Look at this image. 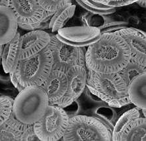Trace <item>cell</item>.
I'll return each mask as SVG.
<instances>
[{
  "label": "cell",
  "instance_id": "cell-1",
  "mask_svg": "<svg viewBox=\"0 0 146 141\" xmlns=\"http://www.w3.org/2000/svg\"><path fill=\"white\" fill-rule=\"evenodd\" d=\"M86 66L100 73H115L122 70L130 60L129 47L115 33H104L98 41L88 46Z\"/></svg>",
  "mask_w": 146,
  "mask_h": 141
},
{
  "label": "cell",
  "instance_id": "cell-2",
  "mask_svg": "<svg viewBox=\"0 0 146 141\" xmlns=\"http://www.w3.org/2000/svg\"><path fill=\"white\" fill-rule=\"evenodd\" d=\"M86 87L94 95L112 107L118 108L130 104L128 85L118 72L100 73L87 68Z\"/></svg>",
  "mask_w": 146,
  "mask_h": 141
},
{
  "label": "cell",
  "instance_id": "cell-3",
  "mask_svg": "<svg viewBox=\"0 0 146 141\" xmlns=\"http://www.w3.org/2000/svg\"><path fill=\"white\" fill-rule=\"evenodd\" d=\"M49 104L48 95L42 87H27L14 99L13 113L21 122L34 124L43 116Z\"/></svg>",
  "mask_w": 146,
  "mask_h": 141
},
{
  "label": "cell",
  "instance_id": "cell-4",
  "mask_svg": "<svg viewBox=\"0 0 146 141\" xmlns=\"http://www.w3.org/2000/svg\"><path fill=\"white\" fill-rule=\"evenodd\" d=\"M52 67L51 52L46 47L35 56L21 59L15 73L24 87L40 86L48 78Z\"/></svg>",
  "mask_w": 146,
  "mask_h": 141
},
{
  "label": "cell",
  "instance_id": "cell-5",
  "mask_svg": "<svg viewBox=\"0 0 146 141\" xmlns=\"http://www.w3.org/2000/svg\"><path fill=\"white\" fill-rule=\"evenodd\" d=\"M63 141H111L112 134L95 117L78 114L70 117Z\"/></svg>",
  "mask_w": 146,
  "mask_h": 141
},
{
  "label": "cell",
  "instance_id": "cell-6",
  "mask_svg": "<svg viewBox=\"0 0 146 141\" xmlns=\"http://www.w3.org/2000/svg\"><path fill=\"white\" fill-rule=\"evenodd\" d=\"M69 117L63 108L49 104L44 114L34 123V132L40 141L61 139L67 128Z\"/></svg>",
  "mask_w": 146,
  "mask_h": 141
},
{
  "label": "cell",
  "instance_id": "cell-7",
  "mask_svg": "<svg viewBox=\"0 0 146 141\" xmlns=\"http://www.w3.org/2000/svg\"><path fill=\"white\" fill-rule=\"evenodd\" d=\"M50 42L47 47L51 51L53 58L52 70L66 72L76 65L86 66V49L69 45L58 39L55 34H50Z\"/></svg>",
  "mask_w": 146,
  "mask_h": 141
},
{
  "label": "cell",
  "instance_id": "cell-8",
  "mask_svg": "<svg viewBox=\"0 0 146 141\" xmlns=\"http://www.w3.org/2000/svg\"><path fill=\"white\" fill-rule=\"evenodd\" d=\"M55 35L60 41L69 45L86 47L98 41L102 33L98 28L82 25L62 28Z\"/></svg>",
  "mask_w": 146,
  "mask_h": 141
},
{
  "label": "cell",
  "instance_id": "cell-9",
  "mask_svg": "<svg viewBox=\"0 0 146 141\" xmlns=\"http://www.w3.org/2000/svg\"><path fill=\"white\" fill-rule=\"evenodd\" d=\"M67 76V89L63 97L55 104L65 108L77 100L82 94L87 83V68L76 65L66 72Z\"/></svg>",
  "mask_w": 146,
  "mask_h": 141
},
{
  "label": "cell",
  "instance_id": "cell-10",
  "mask_svg": "<svg viewBox=\"0 0 146 141\" xmlns=\"http://www.w3.org/2000/svg\"><path fill=\"white\" fill-rule=\"evenodd\" d=\"M40 140L34 132V124L21 122L11 113L10 117L0 126V141Z\"/></svg>",
  "mask_w": 146,
  "mask_h": 141
},
{
  "label": "cell",
  "instance_id": "cell-11",
  "mask_svg": "<svg viewBox=\"0 0 146 141\" xmlns=\"http://www.w3.org/2000/svg\"><path fill=\"white\" fill-rule=\"evenodd\" d=\"M114 33L121 36L129 47L130 61L146 67V34L145 32L136 28L127 27Z\"/></svg>",
  "mask_w": 146,
  "mask_h": 141
},
{
  "label": "cell",
  "instance_id": "cell-12",
  "mask_svg": "<svg viewBox=\"0 0 146 141\" xmlns=\"http://www.w3.org/2000/svg\"><path fill=\"white\" fill-rule=\"evenodd\" d=\"M10 8L15 14L19 24L23 25L40 22L46 11L38 0H11Z\"/></svg>",
  "mask_w": 146,
  "mask_h": 141
},
{
  "label": "cell",
  "instance_id": "cell-13",
  "mask_svg": "<svg viewBox=\"0 0 146 141\" xmlns=\"http://www.w3.org/2000/svg\"><path fill=\"white\" fill-rule=\"evenodd\" d=\"M50 39V34L44 30L29 31L21 36V59L35 56L47 47Z\"/></svg>",
  "mask_w": 146,
  "mask_h": 141
},
{
  "label": "cell",
  "instance_id": "cell-14",
  "mask_svg": "<svg viewBox=\"0 0 146 141\" xmlns=\"http://www.w3.org/2000/svg\"><path fill=\"white\" fill-rule=\"evenodd\" d=\"M48 95L50 105H55L65 95L67 89V76L65 72L51 70L48 78L40 85Z\"/></svg>",
  "mask_w": 146,
  "mask_h": 141
},
{
  "label": "cell",
  "instance_id": "cell-15",
  "mask_svg": "<svg viewBox=\"0 0 146 141\" xmlns=\"http://www.w3.org/2000/svg\"><path fill=\"white\" fill-rule=\"evenodd\" d=\"M21 34L17 32L11 41L3 45L1 53V65L6 74L15 72L21 60Z\"/></svg>",
  "mask_w": 146,
  "mask_h": 141
},
{
  "label": "cell",
  "instance_id": "cell-16",
  "mask_svg": "<svg viewBox=\"0 0 146 141\" xmlns=\"http://www.w3.org/2000/svg\"><path fill=\"white\" fill-rule=\"evenodd\" d=\"M19 23L10 7L0 5V45H4L15 38Z\"/></svg>",
  "mask_w": 146,
  "mask_h": 141
},
{
  "label": "cell",
  "instance_id": "cell-17",
  "mask_svg": "<svg viewBox=\"0 0 146 141\" xmlns=\"http://www.w3.org/2000/svg\"><path fill=\"white\" fill-rule=\"evenodd\" d=\"M128 97L136 107L146 109V73L134 78L128 85Z\"/></svg>",
  "mask_w": 146,
  "mask_h": 141
},
{
  "label": "cell",
  "instance_id": "cell-18",
  "mask_svg": "<svg viewBox=\"0 0 146 141\" xmlns=\"http://www.w3.org/2000/svg\"><path fill=\"white\" fill-rule=\"evenodd\" d=\"M88 116L98 119L106 126L111 134L113 133L114 126L119 118L115 108L108 105L106 102L99 104L92 108Z\"/></svg>",
  "mask_w": 146,
  "mask_h": 141
},
{
  "label": "cell",
  "instance_id": "cell-19",
  "mask_svg": "<svg viewBox=\"0 0 146 141\" xmlns=\"http://www.w3.org/2000/svg\"><path fill=\"white\" fill-rule=\"evenodd\" d=\"M146 119L144 117L131 121L122 131L119 141H145Z\"/></svg>",
  "mask_w": 146,
  "mask_h": 141
},
{
  "label": "cell",
  "instance_id": "cell-20",
  "mask_svg": "<svg viewBox=\"0 0 146 141\" xmlns=\"http://www.w3.org/2000/svg\"><path fill=\"white\" fill-rule=\"evenodd\" d=\"M76 8V5L70 2L54 13L49 23V29L51 30V33L56 34L59 29L65 27L74 16Z\"/></svg>",
  "mask_w": 146,
  "mask_h": 141
},
{
  "label": "cell",
  "instance_id": "cell-21",
  "mask_svg": "<svg viewBox=\"0 0 146 141\" xmlns=\"http://www.w3.org/2000/svg\"><path fill=\"white\" fill-rule=\"evenodd\" d=\"M139 117H143L141 113V109L136 106L126 111L123 114H122L121 116L118 118L117 122L114 126L112 133V140L114 141H119L120 134L124 128L129 124L131 121L139 118Z\"/></svg>",
  "mask_w": 146,
  "mask_h": 141
},
{
  "label": "cell",
  "instance_id": "cell-22",
  "mask_svg": "<svg viewBox=\"0 0 146 141\" xmlns=\"http://www.w3.org/2000/svg\"><path fill=\"white\" fill-rule=\"evenodd\" d=\"M111 18L106 14H100L86 12L81 16V22L83 26L98 28L100 31L105 29Z\"/></svg>",
  "mask_w": 146,
  "mask_h": 141
},
{
  "label": "cell",
  "instance_id": "cell-23",
  "mask_svg": "<svg viewBox=\"0 0 146 141\" xmlns=\"http://www.w3.org/2000/svg\"><path fill=\"white\" fill-rule=\"evenodd\" d=\"M127 85L137 76L146 73V67L130 61L122 70L118 72Z\"/></svg>",
  "mask_w": 146,
  "mask_h": 141
},
{
  "label": "cell",
  "instance_id": "cell-24",
  "mask_svg": "<svg viewBox=\"0 0 146 141\" xmlns=\"http://www.w3.org/2000/svg\"><path fill=\"white\" fill-rule=\"evenodd\" d=\"M78 5L87 11L95 14L109 15L117 11V8L111 7L104 3H97L93 0H75Z\"/></svg>",
  "mask_w": 146,
  "mask_h": 141
},
{
  "label": "cell",
  "instance_id": "cell-25",
  "mask_svg": "<svg viewBox=\"0 0 146 141\" xmlns=\"http://www.w3.org/2000/svg\"><path fill=\"white\" fill-rule=\"evenodd\" d=\"M13 100L14 99L8 96H0V126L11 114Z\"/></svg>",
  "mask_w": 146,
  "mask_h": 141
},
{
  "label": "cell",
  "instance_id": "cell-26",
  "mask_svg": "<svg viewBox=\"0 0 146 141\" xmlns=\"http://www.w3.org/2000/svg\"><path fill=\"white\" fill-rule=\"evenodd\" d=\"M38 3L45 11L55 12L59 9L70 3L71 0H38Z\"/></svg>",
  "mask_w": 146,
  "mask_h": 141
},
{
  "label": "cell",
  "instance_id": "cell-27",
  "mask_svg": "<svg viewBox=\"0 0 146 141\" xmlns=\"http://www.w3.org/2000/svg\"><path fill=\"white\" fill-rule=\"evenodd\" d=\"M138 0H105L104 4L111 7H120L123 6L129 5L134 3Z\"/></svg>",
  "mask_w": 146,
  "mask_h": 141
},
{
  "label": "cell",
  "instance_id": "cell-28",
  "mask_svg": "<svg viewBox=\"0 0 146 141\" xmlns=\"http://www.w3.org/2000/svg\"><path fill=\"white\" fill-rule=\"evenodd\" d=\"M9 74V78H10L11 82V83H13V85H14V87H15L17 90H18L19 92H21L23 89L25 88V87H23L20 83H19V80H17V78L16 77L15 73V72H13V73H10Z\"/></svg>",
  "mask_w": 146,
  "mask_h": 141
},
{
  "label": "cell",
  "instance_id": "cell-29",
  "mask_svg": "<svg viewBox=\"0 0 146 141\" xmlns=\"http://www.w3.org/2000/svg\"><path fill=\"white\" fill-rule=\"evenodd\" d=\"M135 3L138 4L139 6H140L142 8L146 7V0H138Z\"/></svg>",
  "mask_w": 146,
  "mask_h": 141
},
{
  "label": "cell",
  "instance_id": "cell-30",
  "mask_svg": "<svg viewBox=\"0 0 146 141\" xmlns=\"http://www.w3.org/2000/svg\"><path fill=\"white\" fill-rule=\"evenodd\" d=\"M11 0H0V5L10 7Z\"/></svg>",
  "mask_w": 146,
  "mask_h": 141
},
{
  "label": "cell",
  "instance_id": "cell-31",
  "mask_svg": "<svg viewBox=\"0 0 146 141\" xmlns=\"http://www.w3.org/2000/svg\"><path fill=\"white\" fill-rule=\"evenodd\" d=\"M93 1H95V2H97V3H103L105 1V0H93Z\"/></svg>",
  "mask_w": 146,
  "mask_h": 141
},
{
  "label": "cell",
  "instance_id": "cell-32",
  "mask_svg": "<svg viewBox=\"0 0 146 141\" xmlns=\"http://www.w3.org/2000/svg\"><path fill=\"white\" fill-rule=\"evenodd\" d=\"M3 48V45H0V54H1V53H2Z\"/></svg>",
  "mask_w": 146,
  "mask_h": 141
}]
</instances>
